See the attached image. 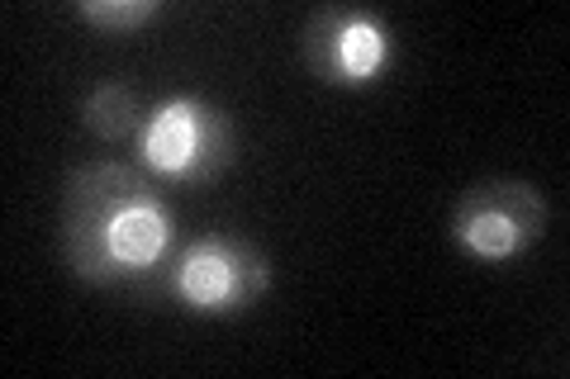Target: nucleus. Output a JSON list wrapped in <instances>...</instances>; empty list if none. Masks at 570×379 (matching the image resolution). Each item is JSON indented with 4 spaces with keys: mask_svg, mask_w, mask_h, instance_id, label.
<instances>
[{
    "mask_svg": "<svg viewBox=\"0 0 570 379\" xmlns=\"http://www.w3.org/2000/svg\"><path fill=\"white\" fill-rule=\"evenodd\" d=\"M176 219L124 161L77 167L62 190V251L86 285H148L171 257Z\"/></svg>",
    "mask_w": 570,
    "mask_h": 379,
    "instance_id": "f257e3e1",
    "label": "nucleus"
},
{
    "mask_svg": "<svg viewBox=\"0 0 570 379\" xmlns=\"http://www.w3.org/2000/svg\"><path fill=\"white\" fill-rule=\"evenodd\" d=\"M266 285H272V266H266L257 247L224 238V232H209V238H195L176 257L163 290L190 313L228 318V313L253 309L266 295Z\"/></svg>",
    "mask_w": 570,
    "mask_h": 379,
    "instance_id": "f03ea898",
    "label": "nucleus"
},
{
    "mask_svg": "<svg viewBox=\"0 0 570 379\" xmlns=\"http://www.w3.org/2000/svg\"><path fill=\"white\" fill-rule=\"evenodd\" d=\"M138 152L148 161V171L181 180V186H200L234 161V129L209 100L176 96L148 114L138 133Z\"/></svg>",
    "mask_w": 570,
    "mask_h": 379,
    "instance_id": "7ed1b4c3",
    "label": "nucleus"
},
{
    "mask_svg": "<svg viewBox=\"0 0 570 379\" xmlns=\"http://www.w3.org/2000/svg\"><path fill=\"white\" fill-rule=\"evenodd\" d=\"M547 232V200L528 180H480L461 195L452 238L475 261H513Z\"/></svg>",
    "mask_w": 570,
    "mask_h": 379,
    "instance_id": "20e7f679",
    "label": "nucleus"
},
{
    "mask_svg": "<svg viewBox=\"0 0 570 379\" xmlns=\"http://www.w3.org/2000/svg\"><path fill=\"white\" fill-rule=\"evenodd\" d=\"M395 58V39L390 29L366 10H314L305 24V62L318 81L328 86H371Z\"/></svg>",
    "mask_w": 570,
    "mask_h": 379,
    "instance_id": "39448f33",
    "label": "nucleus"
},
{
    "mask_svg": "<svg viewBox=\"0 0 570 379\" xmlns=\"http://www.w3.org/2000/svg\"><path fill=\"white\" fill-rule=\"evenodd\" d=\"M81 123L105 142H138L148 114H142V100H138L134 86L105 81L81 100Z\"/></svg>",
    "mask_w": 570,
    "mask_h": 379,
    "instance_id": "423d86ee",
    "label": "nucleus"
},
{
    "mask_svg": "<svg viewBox=\"0 0 570 379\" xmlns=\"http://www.w3.org/2000/svg\"><path fill=\"white\" fill-rule=\"evenodd\" d=\"M77 14L86 24L105 29V33H134L148 20H157L163 6H157V0H81Z\"/></svg>",
    "mask_w": 570,
    "mask_h": 379,
    "instance_id": "0eeeda50",
    "label": "nucleus"
}]
</instances>
